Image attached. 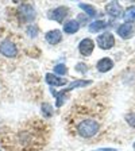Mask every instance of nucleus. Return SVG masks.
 Wrapping results in <instances>:
<instances>
[{
	"mask_svg": "<svg viewBox=\"0 0 135 151\" xmlns=\"http://www.w3.org/2000/svg\"><path fill=\"white\" fill-rule=\"evenodd\" d=\"M99 128H100V126H99V123L96 120L88 119V120H82L77 126V132L82 138H92L99 132Z\"/></svg>",
	"mask_w": 135,
	"mask_h": 151,
	"instance_id": "nucleus-1",
	"label": "nucleus"
},
{
	"mask_svg": "<svg viewBox=\"0 0 135 151\" xmlns=\"http://www.w3.org/2000/svg\"><path fill=\"white\" fill-rule=\"evenodd\" d=\"M35 9L32 8L30 4H22L18 9V16L19 20L22 23H30L35 19Z\"/></svg>",
	"mask_w": 135,
	"mask_h": 151,
	"instance_id": "nucleus-2",
	"label": "nucleus"
},
{
	"mask_svg": "<svg viewBox=\"0 0 135 151\" xmlns=\"http://www.w3.org/2000/svg\"><path fill=\"white\" fill-rule=\"evenodd\" d=\"M97 42V46L103 50H108V49H112L113 45H115V37H113L111 32H104V34H100L96 39Z\"/></svg>",
	"mask_w": 135,
	"mask_h": 151,
	"instance_id": "nucleus-3",
	"label": "nucleus"
},
{
	"mask_svg": "<svg viewBox=\"0 0 135 151\" xmlns=\"http://www.w3.org/2000/svg\"><path fill=\"white\" fill-rule=\"evenodd\" d=\"M0 53L7 58H14L18 55V49H16L15 43L11 41H3L0 43Z\"/></svg>",
	"mask_w": 135,
	"mask_h": 151,
	"instance_id": "nucleus-4",
	"label": "nucleus"
},
{
	"mask_svg": "<svg viewBox=\"0 0 135 151\" xmlns=\"http://www.w3.org/2000/svg\"><path fill=\"white\" fill-rule=\"evenodd\" d=\"M68 11L69 9L66 8V7H57V8L51 9L50 12H49V19H51V20H56V22L58 23H62L64 20H65V18L68 16Z\"/></svg>",
	"mask_w": 135,
	"mask_h": 151,
	"instance_id": "nucleus-5",
	"label": "nucleus"
},
{
	"mask_svg": "<svg viewBox=\"0 0 135 151\" xmlns=\"http://www.w3.org/2000/svg\"><path fill=\"white\" fill-rule=\"evenodd\" d=\"M105 11H107L108 15H110L111 18H113V19L122 18V16L124 15L122 6H120L118 1H111V3H108L107 6H105Z\"/></svg>",
	"mask_w": 135,
	"mask_h": 151,
	"instance_id": "nucleus-6",
	"label": "nucleus"
},
{
	"mask_svg": "<svg viewBox=\"0 0 135 151\" xmlns=\"http://www.w3.org/2000/svg\"><path fill=\"white\" fill-rule=\"evenodd\" d=\"M135 32V26L132 23H123L118 27V34L123 39H130Z\"/></svg>",
	"mask_w": 135,
	"mask_h": 151,
	"instance_id": "nucleus-7",
	"label": "nucleus"
},
{
	"mask_svg": "<svg viewBox=\"0 0 135 151\" xmlns=\"http://www.w3.org/2000/svg\"><path fill=\"white\" fill-rule=\"evenodd\" d=\"M93 49H95V42L92 41L91 38H85V39H82L79 45V51L85 57L91 55V54L93 53Z\"/></svg>",
	"mask_w": 135,
	"mask_h": 151,
	"instance_id": "nucleus-8",
	"label": "nucleus"
},
{
	"mask_svg": "<svg viewBox=\"0 0 135 151\" xmlns=\"http://www.w3.org/2000/svg\"><path fill=\"white\" fill-rule=\"evenodd\" d=\"M96 68H97V70L100 73H107L108 70H111L113 68V62L111 58H101L100 61L97 62V65H96Z\"/></svg>",
	"mask_w": 135,
	"mask_h": 151,
	"instance_id": "nucleus-9",
	"label": "nucleus"
},
{
	"mask_svg": "<svg viewBox=\"0 0 135 151\" xmlns=\"http://www.w3.org/2000/svg\"><path fill=\"white\" fill-rule=\"evenodd\" d=\"M46 41L50 45H58L62 41V34L60 30H51L46 34Z\"/></svg>",
	"mask_w": 135,
	"mask_h": 151,
	"instance_id": "nucleus-10",
	"label": "nucleus"
},
{
	"mask_svg": "<svg viewBox=\"0 0 135 151\" xmlns=\"http://www.w3.org/2000/svg\"><path fill=\"white\" fill-rule=\"evenodd\" d=\"M45 78H46V82H47V84L51 85V86H62V85H65L66 82H68L65 78H60V77H56L53 73H47V74L45 76Z\"/></svg>",
	"mask_w": 135,
	"mask_h": 151,
	"instance_id": "nucleus-11",
	"label": "nucleus"
},
{
	"mask_svg": "<svg viewBox=\"0 0 135 151\" xmlns=\"http://www.w3.org/2000/svg\"><path fill=\"white\" fill-rule=\"evenodd\" d=\"M79 28H80V22L79 20H74V19H72V20H69V22H66L64 24L65 34H76V32L79 31Z\"/></svg>",
	"mask_w": 135,
	"mask_h": 151,
	"instance_id": "nucleus-12",
	"label": "nucleus"
},
{
	"mask_svg": "<svg viewBox=\"0 0 135 151\" xmlns=\"http://www.w3.org/2000/svg\"><path fill=\"white\" fill-rule=\"evenodd\" d=\"M91 84H92V81H89V80H76V81H73L68 88L61 91V92H62V93H66V92L72 91V89H74V88H82V86H87V85H91Z\"/></svg>",
	"mask_w": 135,
	"mask_h": 151,
	"instance_id": "nucleus-13",
	"label": "nucleus"
},
{
	"mask_svg": "<svg viewBox=\"0 0 135 151\" xmlns=\"http://www.w3.org/2000/svg\"><path fill=\"white\" fill-rule=\"evenodd\" d=\"M108 27V23L104 22V20H96V22L91 23L89 24V31L91 32H99L101 31V30H104V28Z\"/></svg>",
	"mask_w": 135,
	"mask_h": 151,
	"instance_id": "nucleus-14",
	"label": "nucleus"
},
{
	"mask_svg": "<svg viewBox=\"0 0 135 151\" xmlns=\"http://www.w3.org/2000/svg\"><path fill=\"white\" fill-rule=\"evenodd\" d=\"M123 16H124V19H126V23L135 22V6H131L130 8H127Z\"/></svg>",
	"mask_w": 135,
	"mask_h": 151,
	"instance_id": "nucleus-15",
	"label": "nucleus"
},
{
	"mask_svg": "<svg viewBox=\"0 0 135 151\" xmlns=\"http://www.w3.org/2000/svg\"><path fill=\"white\" fill-rule=\"evenodd\" d=\"M80 8L84 9L85 12L88 14L89 16H96V14H97V11H96V8H95L93 6H91V4H85V3H81L80 4Z\"/></svg>",
	"mask_w": 135,
	"mask_h": 151,
	"instance_id": "nucleus-16",
	"label": "nucleus"
},
{
	"mask_svg": "<svg viewBox=\"0 0 135 151\" xmlns=\"http://www.w3.org/2000/svg\"><path fill=\"white\" fill-rule=\"evenodd\" d=\"M42 113H43L45 117H51V116H53V113H54L53 107H51L49 103L42 104Z\"/></svg>",
	"mask_w": 135,
	"mask_h": 151,
	"instance_id": "nucleus-17",
	"label": "nucleus"
},
{
	"mask_svg": "<svg viewBox=\"0 0 135 151\" xmlns=\"http://www.w3.org/2000/svg\"><path fill=\"white\" fill-rule=\"evenodd\" d=\"M54 73H56V74L65 76L66 73H68V68H66L64 63H58V65L54 66Z\"/></svg>",
	"mask_w": 135,
	"mask_h": 151,
	"instance_id": "nucleus-18",
	"label": "nucleus"
},
{
	"mask_svg": "<svg viewBox=\"0 0 135 151\" xmlns=\"http://www.w3.org/2000/svg\"><path fill=\"white\" fill-rule=\"evenodd\" d=\"M126 122L130 124V127H134L135 128V113H129V115H126Z\"/></svg>",
	"mask_w": 135,
	"mask_h": 151,
	"instance_id": "nucleus-19",
	"label": "nucleus"
},
{
	"mask_svg": "<svg viewBox=\"0 0 135 151\" xmlns=\"http://www.w3.org/2000/svg\"><path fill=\"white\" fill-rule=\"evenodd\" d=\"M76 70H77V72H81V73H87L88 68H87V65H85V63L80 62V63H77V65H76Z\"/></svg>",
	"mask_w": 135,
	"mask_h": 151,
	"instance_id": "nucleus-20",
	"label": "nucleus"
},
{
	"mask_svg": "<svg viewBox=\"0 0 135 151\" xmlns=\"http://www.w3.org/2000/svg\"><path fill=\"white\" fill-rule=\"evenodd\" d=\"M93 151H118L116 148H97V150H93Z\"/></svg>",
	"mask_w": 135,
	"mask_h": 151,
	"instance_id": "nucleus-21",
	"label": "nucleus"
},
{
	"mask_svg": "<svg viewBox=\"0 0 135 151\" xmlns=\"http://www.w3.org/2000/svg\"><path fill=\"white\" fill-rule=\"evenodd\" d=\"M134 150H135V143H134Z\"/></svg>",
	"mask_w": 135,
	"mask_h": 151,
	"instance_id": "nucleus-22",
	"label": "nucleus"
}]
</instances>
